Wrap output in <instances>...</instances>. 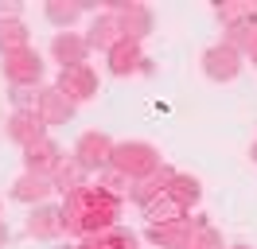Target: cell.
Returning a JSON list of instances; mask_svg holds the SVG:
<instances>
[{"instance_id": "cell-1", "label": "cell", "mask_w": 257, "mask_h": 249, "mask_svg": "<svg viewBox=\"0 0 257 249\" xmlns=\"http://www.w3.org/2000/svg\"><path fill=\"white\" fill-rule=\"evenodd\" d=\"M59 210H63V233H70V237H94V233H105L113 226H121L117 218L125 210V202L105 195L97 183H86L78 191L63 195Z\"/></svg>"}, {"instance_id": "cell-2", "label": "cell", "mask_w": 257, "mask_h": 249, "mask_svg": "<svg viewBox=\"0 0 257 249\" xmlns=\"http://www.w3.org/2000/svg\"><path fill=\"white\" fill-rule=\"evenodd\" d=\"M109 168H117L121 175H128L133 183L137 179H148V175H156L164 168V156L156 144H148V140H121V144H113V160Z\"/></svg>"}, {"instance_id": "cell-3", "label": "cell", "mask_w": 257, "mask_h": 249, "mask_svg": "<svg viewBox=\"0 0 257 249\" xmlns=\"http://www.w3.org/2000/svg\"><path fill=\"white\" fill-rule=\"evenodd\" d=\"M0 70H4V82L8 86H39L43 82V74H47V62H43V55L35 51V47H24V51H16V55H4L0 59Z\"/></svg>"}, {"instance_id": "cell-4", "label": "cell", "mask_w": 257, "mask_h": 249, "mask_svg": "<svg viewBox=\"0 0 257 249\" xmlns=\"http://www.w3.org/2000/svg\"><path fill=\"white\" fill-rule=\"evenodd\" d=\"M113 144L117 140L109 133H101V129H90V133H82L78 144H74V160H78L86 171H105L113 160Z\"/></svg>"}, {"instance_id": "cell-5", "label": "cell", "mask_w": 257, "mask_h": 249, "mask_svg": "<svg viewBox=\"0 0 257 249\" xmlns=\"http://www.w3.org/2000/svg\"><path fill=\"white\" fill-rule=\"evenodd\" d=\"M203 74L210 78V82H234V78L241 74V66H245V55L241 51H234V47L226 43H214L203 51Z\"/></svg>"}, {"instance_id": "cell-6", "label": "cell", "mask_w": 257, "mask_h": 249, "mask_svg": "<svg viewBox=\"0 0 257 249\" xmlns=\"http://www.w3.org/2000/svg\"><path fill=\"white\" fill-rule=\"evenodd\" d=\"M55 86H59L74 105L94 101V97H97V70L90 66V62H82V66H66V70H59Z\"/></svg>"}, {"instance_id": "cell-7", "label": "cell", "mask_w": 257, "mask_h": 249, "mask_svg": "<svg viewBox=\"0 0 257 249\" xmlns=\"http://www.w3.org/2000/svg\"><path fill=\"white\" fill-rule=\"evenodd\" d=\"M109 12H117L125 39H133V43H145L148 35H152V28H156V16H152V8H145V4H133V0H113Z\"/></svg>"}, {"instance_id": "cell-8", "label": "cell", "mask_w": 257, "mask_h": 249, "mask_svg": "<svg viewBox=\"0 0 257 249\" xmlns=\"http://www.w3.org/2000/svg\"><path fill=\"white\" fill-rule=\"evenodd\" d=\"M74 109H78V105H74L59 86H43V90H39L35 117L47 125V129H55V125H70V121H74Z\"/></svg>"}, {"instance_id": "cell-9", "label": "cell", "mask_w": 257, "mask_h": 249, "mask_svg": "<svg viewBox=\"0 0 257 249\" xmlns=\"http://www.w3.org/2000/svg\"><path fill=\"white\" fill-rule=\"evenodd\" d=\"M121 39H125V31H121L117 12H97L94 20H90V28H86V43H90V51H101V55H109Z\"/></svg>"}, {"instance_id": "cell-10", "label": "cell", "mask_w": 257, "mask_h": 249, "mask_svg": "<svg viewBox=\"0 0 257 249\" xmlns=\"http://www.w3.org/2000/svg\"><path fill=\"white\" fill-rule=\"evenodd\" d=\"M86 55H90L86 35H78V31H55V39H51V59L59 62V70H66V66H82Z\"/></svg>"}, {"instance_id": "cell-11", "label": "cell", "mask_w": 257, "mask_h": 249, "mask_svg": "<svg viewBox=\"0 0 257 249\" xmlns=\"http://www.w3.org/2000/svg\"><path fill=\"white\" fill-rule=\"evenodd\" d=\"M63 144L59 140H51V137H43V140H35V144H28L24 148V171H35V175H51V171L59 168V160H63Z\"/></svg>"}, {"instance_id": "cell-12", "label": "cell", "mask_w": 257, "mask_h": 249, "mask_svg": "<svg viewBox=\"0 0 257 249\" xmlns=\"http://www.w3.org/2000/svg\"><path fill=\"white\" fill-rule=\"evenodd\" d=\"M218 24L222 31H253L257 28V0H222L218 8Z\"/></svg>"}, {"instance_id": "cell-13", "label": "cell", "mask_w": 257, "mask_h": 249, "mask_svg": "<svg viewBox=\"0 0 257 249\" xmlns=\"http://www.w3.org/2000/svg\"><path fill=\"white\" fill-rule=\"evenodd\" d=\"M51 191H55L51 175H35V171H24L16 183L8 187V199H12V202H24V206H39V202H47Z\"/></svg>"}, {"instance_id": "cell-14", "label": "cell", "mask_w": 257, "mask_h": 249, "mask_svg": "<svg viewBox=\"0 0 257 249\" xmlns=\"http://www.w3.org/2000/svg\"><path fill=\"white\" fill-rule=\"evenodd\" d=\"M105 66H109L113 78L141 74V66H145V51H141V43H133V39H121V43L105 55Z\"/></svg>"}, {"instance_id": "cell-15", "label": "cell", "mask_w": 257, "mask_h": 249, "mask_svg": "<svg viewBox=\"0 0 257 249\" xmlns=\"http://www.w3.org/2000/svg\"><path fill=\"white\" fill-rule=\"evenodd\" d=\"M28 233H32L35 241L59 237V233H63V210H59L55 202H39V206H32V214H28Z\"/></svg>"}, {"instance_id": "cell-16", "label": "cell", "mask_w": 257, "mask_h": 249, "mask_svg": "<svg viewBox=\"0 0 257 249\" xmlns=\"http://www.w3.org/2000/svg\"><path fill=\"white\" fill-rule=\"evenodd\" d=\"M4 133H8V140H12V144L28 148V144H35V140L47 137V125L39 121L35 113H16V109H12V117L4 121Z\"/></svg>"}, {"instance_id": "cell-17", "label": "cell", "mask_w": 257, "mask_h": 249, "mask_svg": "<svg viewBox=\"0 0 257 249\" xmlns=\"http://www.w3.org/2000/svg\"><path fill=\"white\" fill-rule=\"evenodd\" d=\"M74 249H141V237L125 226H113V230L94 233V237H78Z\"/></svg>"}, {"instance_id": "cell-18", "label": "cell", "mask_w": 257, "mask_h": 249, "mask_svg": "<svg viewBox=\"0 0 257 249\" xmlns=\"http://www.w3.org/2000/svg\"><path fill=\"white\" fill-rule=\"evenodd\" d=\"M187 233H191V218H183V222H168V226H148L145 241H148V245H156V249H183Z\"/></svg>"}, {"instance_id": "cell-19", "label": "cell", "mask_w": 257, "mask_h": 249, "mask_svg": "<svg viewBox=\"0 0 257 249\" xmlns=\"http://www.w3.org/2000/svg\"><path fill=\"white\" fill-rule=\"evenodd\" d=\"M86 175H90V171L82 168L78 160H74V152H70V156H63V160H59V168L51 171V183H55V191L70 195V191L86 187Z\"/></svg>"}, {"instance_id": "cell-20", "label": "cell", "mask_w": 257, "mask_h": 249, "mask_svg": "<svg viewBox=\"0 0 257 249\" xmlns=\"http://www.w3.org/2000/svg\"><path fill=\"white\" fill-rule=\"evenodd\" d=\"M172 175H176V171H172L168 164H164V168L156 171V175H148V179H137V183H133V202H137V206L145 210V206H148L152 199H160L164 191H168Z\"/></svg>"}, {"instance_id": "cell-21", "label": "cell", "mask_w": 257, "mask_h": 249, "mask_svg": "<svg viewBox=\"0 0 257 249\" xmlns=\"http://www.w3.org/2000/svg\"><path fill=\"white\" fill-rule=\"evenodd\" d=\"M82 12H86V4H82V0H47V4H43L47 24H55L59 31H70L82 20Z\"/></svg>"}, {"instance_id": "cell-22", "label": "cell", "mask_w": 257, "mask_h": 249, "mask_svg": "<svg viewBox=\"0 0 257 249\" xmlns=\"http://www.w3.org/2000/svg\"><path fill=\"white\" fill-rule=\"evenodd\" d=\"M141 214L148 218V226H168V222H183V218H191V210H187V206H179L176 199L160 195V199H152V202H148Z\"/></svg>"}, {"instance_id": "cell-23", "label": "cell", "mask_w": 257, "mask_h": 249, "mask_svg": "<svg viewBox=\"0 0 257 249\" xmlns=\"http://www.w3.org/2000/svg\"><path fill=\"white\" fill-rule=\"evenodd\" d=\"M164 195H168V199H176L179 206H187V210H191L195 202L203 199V183L195 179L191 171H176V175H172V183H168V191H164Z\"/></svg>"}, {"instance_id": "cell-24", "label": "cell", "mask_w": 257, "mask_h": 249, "mask_svg": "<svg viewBox=\"0 0 257 249\" xmlns=\"http://www.w3.org/2000/svg\"><path fill=\"white\" fill-rule=\"evenodd\" d=\"M183 249H226L222 230H218V226H210L207 218H191V233H187Z\"/></svg>"}, {"instance_id": "cell-25", "label": "cell", "mask_w": 257, "mask_h": 249, "mask_svg": "<svg viewBox=\"0 0 257 249\" xmlns=\"http://www.w3.org/2000/svg\"><path fill=\"white\" fill-rule=\"evenodd\" d=\"M24 47H32V31L24 20H8V24H0V59L4 55H16Z\"/></svg>"}, {"instance_id": "cell-26", "label": "cell", "mask_w": 257, "mask_h": 249, "mask_svg": "<svg viewBox=\"0 0 257 249\" xmlns=\"http://www.w3.org/2000/svg\"><path fill=\"white\" fill-rule=\"evenodd\" d=\"M97 187H101L105 195H113L117 202H128V199H133V179H128V175H121L117 168L97 171Z\"/></svg>"}, {"instance_id": "cell-27", "label": "cell", "mask_w": 257, "mask_h": 249, "mask_svg": "<svg viewBox=\"0 0 257 249\" xmlns=\"http://www.w3.org/2000/svg\"><path fill=\"white\" fill-rule=\"evenodd\" d=\"M8 97H12V105H16V113H35V101H39V90H32V86H12V90H8Z\"/></svg>"}, {"instance_id": "cell-28", "label": "cell", "mask_w": 257, "mask_h": 249, "mask_svg": "<svg viewBox=\"0 0 257 249\" xmlns=\"http://www.w3.org/2000/svg\"><path fill=\"white\" fill-rule=\"evenodd\" d=\"M20 20V0H0V24Z\"/></svg>"}, {"instance_id": "cell-29", "label": "cell", "mask_w": 257, "mask_h": 249, "mask_svg": "<svg viewBox=\"0 0 257 249\" xmlns=\"http://www.w3.org/2000/svg\"><path fill=\"white\" fill-rule=\"evenodd\" d=\"M241 55H245V59H249V62L257 66V28L249 31V43H245V51H241Z\"/></svg>"}, {"instance_id": "cell-30", "label": "cell", "mask_w": 257, "mask_h": 249, "mask_svg": "<svg viewBox=\"0 0 257 249\" xmlns=\"http://www.w3.org/2000/svg\"><path fill=\"white\" fill-rule=\"evenodd\" d=\"M8 245V222H4V218H0V249Z\"/></svg>"}, {"instance_id": "cell-31", "label": "cell", "mask_w": 257, "mask_h": 249, "mask_svg": "<svg viewBox=\"0 0 257 249\" xmlns=\"http://www.w3.org/2000/svg\"><path fill=\"white\" fill-rule=\"evenodd\" d=\"M249 160H253V164H257V140H253V148H249Z\"/></svg>"}, {"instance_id": "cell-32", "label": "cell", "mask_w": 257, "mask_h": 249, "mask_svg": "<svg viewBox=\"0 0 257 249\" xmlns=\"http://www.w3.org/2000/svg\"><path fill=\"white\" fill-rule=\"evenodd\" d=\"M226 249H249V245H226Z\"/></svg>"}]
</instances>
